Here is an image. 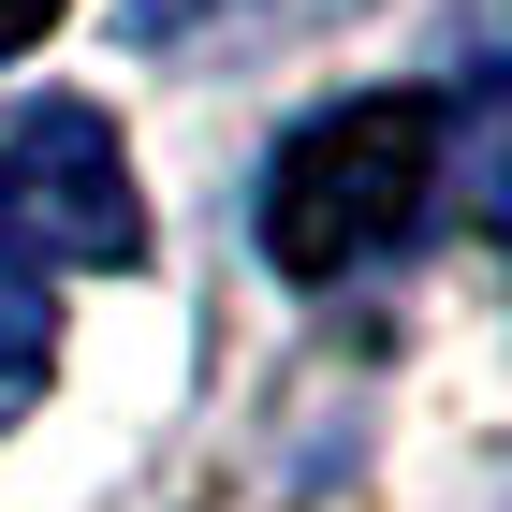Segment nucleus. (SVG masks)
<instances>
[{"label":"nucleus","instance_id":"obj_1","mask_svg":"<svg viewBox=\"0 0 512 512\" xmlns=\"http://www.w3.org/2000/svg\"><path fill=\"white\" fill-rule=\"evenodd\" d=\"M439 191V103L425 88H366V103H322L293 147L264 161V264L278 278H352L381 264Z\"/></svg>","mask_w":512,"mask_h":512},{"label":"nucleus","instance_id":"obj_2","mask_svg":"<svg viewBox=\"0 0 512 512\" xmlns=\"http://www.w3.org/2000/svg\"><path fill=\"white\" fill-rule=\"evenodd\" d=\"M0 264H147V191L103 103H15L0 118Z\"/></svg>","mask_w":512,"mask_h":512},{"label":"nucleus","instance_id":"obj_3","mask_svg":"<svg viewBox=\"0 0 512 512\" xmlns=\"http://www.w3.org/2000/svg\"><path fill=\"white\" fill-rule=\"evenodd\" d=\"M44 366H59V308H44L30 264H0V425L44 395Z\"/></svg>","mask_w":512,"mask_h":512},{"label":"nucleus","instance_id":"obj_4","mask_svg":"<svg viewBox=\"0 0 512 512\" xmlns=\"http://www.w3.org/2000/svg\"><path fill=\"white\" fill-rule=\"evenodd\" d=\"M59 15H74V0H0V59H30V44L59 30Z\"/></svg>","mask_w":512,"mask_h":512},{"label":"nucleus","instance_id":"obj_5","mask_svg":"<svg viewBox=\"0 0 512 512\" xmlns=\"http://www.w3.org/2000/svg\"><path fill=\"white\" fill-rule=\"evenodd\" d=\"M132 15H147V30H191V0H132Z\"/></svg>","mask_w":512,"mask_h":512}]
</instances>
